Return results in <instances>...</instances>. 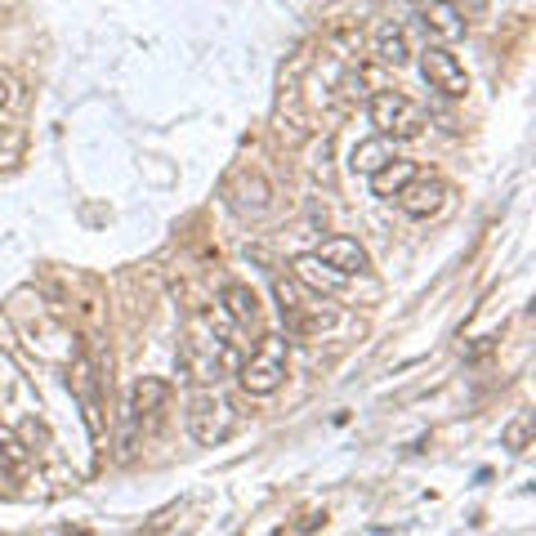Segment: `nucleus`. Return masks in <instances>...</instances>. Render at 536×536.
Here are the masks:
<instances>
[{"label": "nucleus", "mask_w": 536, "mask_h": 536, "mask_svg": "<svg viewBox=\"0 0 536 536\" xmlns=\"http://www.w3.org/2000/svg\"><path fill=\"white\" fill-rule=\"evenodd\" d=\"M179 367H184V376L197 380V385H219L224 376H237L242 349H237V340H228L224 331H215L210 318H197L193 327H188L184 349H179Z\"/></svg>", "instance_id": "nucleus-1"}, {"label": "nucleus", "mask_w": 536, "mask_h": 536, "mask_svg": "<svg viewBox=\"0 0 536 536\" xmlns=\"http://www.w3.org/2000/svg\"><path fill=\"white\" fill-rule=\"evenodd\" d=\"M286 362H291V344L286 335H260L251 358H242L237 367V385L246 389L251 398H268L286 385Z\"/></svg>", "instance_id": "nucleus-2"}, {"label": "nucleus", "mask_w": 536, "mask_h": 536, "mask_svg": "<svg viewBox=\"0 0 536 536\" xmlns=\"http://www.w3.org/2000/svg\"><path fill=\"white\" fill-rule=\"evenodd\" d=\"M273 295H277V309H282V322L291 335H313V331H327L335 322V309L322 300L318 291H304L300 282L291 277H277L273 282Z\"/></svg>", "instance_id": "nucleus-3"}, {"label": "nucleus", "mask_w": 536, "mask_h": 536, "mask_svg": "<svg viewBox=\"0 0 536 536\" xmlns=\"http://www.w3.org/2000/svg\"><path fill=\"white\" fill-rule=\"evenodd\" d=\"M237 425H242V411H237V402L228 394H219V389H201L188 402V429H193V438L201 447H215V443H228V438L237 434Z\"/></svg>", "instance_id": "nucleus-4"}, {"label": "nucleus", "mask_w": 536, "mask_h": 536, "mask_svg": "<svg viewBox=\"0 0 536 536\" xmlns=\"http://www.w3.org/2000/svg\"><path fill=\"white\" fill-rule=\"evenodd\" d=\"M371 126L385 139H420L425 134V112L402 90H376L371 94Z\"/></svg>", "instance_id": "nucleus-5"}, {"label": "nucleus", "mask_w": 536, "mask_h": 536, "mask_svg": "<svg viewBox=\"0 0 536 536\" xmlns=\"http://www.w3.org/2000/svg\"><path fill=\"white\" fill-rule=\"evenodd\" d=\"M420 76H425L429 90H438L443 99H465V90H469L465 67L447 45H425V54H420Z\"/></svg>", "instance_id": "nucleus-6"}, {"label": "nucleus", "mask_w": 536, "mask_h": 536, "mask_svg": "<svg viewBox=\"0 0 536 536\" xmlns=\"http://www.w3.org/2000/svg\"><path fill=\"white\" fill-rule=\"evenodd\" d=\"M228 206H233V215L242 219H260L268 206H273V188H268L264 175H255V170H246V175H237L233 184L224 188Z\"/></svg>", "instance_id": "nucleus-7"}, {"label": "nucleus", "mask_w": 536, "mask_h": 536, "mask_svg": "<svg viewBox=\"0 0 536 536\" xmlns=\"http://www.w3.org/2000/svg\"><path fill=\"white\" fill-rule=\"evenodd\" d=\"M465 27H469V18L456 5H447V0H425V9H420V32L429 36V45L461 41Z\"/></svg>", "instance_id": "nucleus-8"}, {"label": "nucleus", "mask_w": 536, "mask_h": 536, "mask_svg": "<svg viewBox=\"0 0 536 536\" xmlns=\"http://www.w3.org/2000/svg\"><path fill=\"white\" fill-rule=\"evenodd\" d=\"M443 201H447V184L443 179H411L407 188L398 193V206H402V215H411V219H429V215H438L443 210Z\"/></svg>", "instance_id": "nucleus-9"}, {"label": "nucleus", "mask_w": 536, "mask_h": 536, "mask_svg": "<svg viewBox=\"0 0 536 536\" xmlns=\"http://www.w3.org/2000/svg\"><path fill=\"white\" fill-rule=\"evenodd\" d=\"M219 300H224V313H228V322H233V327H242V331H260V295H255L251 286L228 282Z\"/></svg>", "instance_id": "nucleus-10"}, {"label": "nucleus", "mask_w": 536, "mask_h": 536, "mask_svg": "<svg viewBox=\"0 0 536 536\" xmlns=\"http://www.w3.org/2000/svg\"><path fill=\"white\" fill-rule=\"evenodd\" d=\"M318 260H327L335 273H344V277H358V273H367V268H371L367 251H362L353 237H327V242H322V251H318Z\"/></svg>", "instance_id": "nucleus-11"}, {"label": "nucleus", "mask_w": 536, "mask_h": 536, "mask_svg": "<svg viewBox=\"0 0 536 536\" xmlns=\"http://www.w3.org/2000/svg\"><path fill=\"white\" fill-rule=\"evenodd\" d=\"M170 402V385L161 376H143L139 385L130 389V407H126V416L134 420V425H139V420H152L157 416L161 407H166Z\"/></svg>", "instance_id": "nucleus-12"}, {"label": "nucleus", "mask_w": 536, "mask_h": 536, "mask_svg": "<svg viewBox=\"0 0 536 536\" xmlns=\"http://www.w3.org/2000/svg\"><path fill=\"white\" fill-rule=\"evenodd\" d=\"M295 273H300V282H309L318 295H331V291H340V286L349 282V277L335 273V268L327 260H318V255H300V260H295Z\"/></svg>", "instance_id": "nucleus-13"}, {"label": "nucleus", "mask_w": 536, "mask_h": 536, "mask_svg": "<svg viewBox=\"0 0 536 536\" xmlns=\"http://www.w3.org/2000/svg\"><path fill=\"white\" fill-rule=\"evenodd\" d=\"M416 175H420L416 161H398V157H389L385 166H380L376 175H371V188H376V197H398Z\"/></svg>", "instance_id": "nucleus-14"}, {"label": "nucleus", "mask_w": 536, "mask_h": 536, "mask_svg": "<svg viewBox=\"0 0 536 536\" xmlns=\"http://www.w3.org/2000/svg\"><path fill=\"white\" fill-rule=\"evenodd\" d=\"M371 50H376V59L380 63H389V67H402L411 59V45H407V27H398V23H385L376 32V41H371Z\"/></svg>", "instance_id": "nucleus-15"}, {"label": "nucleus", "mask_w": 536, "mask_h": 536, "mask_svg": "<svg viewBox=\"0 0 536 536\" xmlns=\"http://www.w3.org/2000/svg\"><path fill=\"white\" fill-rule=\"evenodd\" d=\"M389 157H394V148H389V139H385V134H376V139H367V143H358V148H353L349 166L358 170V175H376V170L385 166Z\"/></svg>", "instance_id": "nucleus-16"}, {"label": "nucleus", "mask_w": 536, "mask_h": 536, "mask_svg": "<svg viewBox=\"0 0 536 536\" xmlns=\"http://www.w3.org/2000/svg\"><path fill=\"white\" fill-rule=\"evenodd\" d=\"M27 452H32V447H27L14 429L0 425V474H23V469H27Z\"/></svg>", "instance_id": "nucleus-17"}, {"label": "nucleus", "mask_w": 536, "mask_h": 536, "mask_svg": "<svg viewBox=\"0 0 536 536\" xmlns=\"http://www.w3.org/2000/svg\"><path fill=\"white\" fill-rule=\"evenodd\" d=\"M532 429H536V420L523 411L514 425H505V447H510V452H528V447H532Z\"/></svg>", "instance_id": "nucleus-18"}, {"label": "nucleus", "mask_w": 536, "mask_h": 536, "mask_svg": "<svg viewBox=\"0 0 536 536\" xmlns=\"http://www.w3.org/2000/svg\"><path fill=\"white\" fill-rule=\"evenodd\" d=\"M23 438H27V443H50V429H45V425H36V420H23Z\"/></svg>", "instance_id": "nucleus-19"}, {"label": "nucleus", "mask_w": 536, "mask_h": 536, "mask_svg": "<svg viewBox=\"0 0 536 536\" xmlns=\"http://www.w3.org/2000/svg\"><path fill=\"white\" fill-rule=\"evenodd\" d=\"M9 99H14V94H9V81H5V76H0V108H5Z\"/></svg>", "instance_id": "nucleus-20"}, {"label": "nucleus", "mask_w": 536, "mask_h": 536, "mask_svg": "<svg viewBox=\"0 0 536 536\" xmlns=\"http://www.w3.org/2000/svg\"><path fill=\"white\" fill-rule=\"evenodd\" d=\"M420 5H425V0H420Z\"/></svg>", "instance_id": "nucleus-21"}]
</instances>
